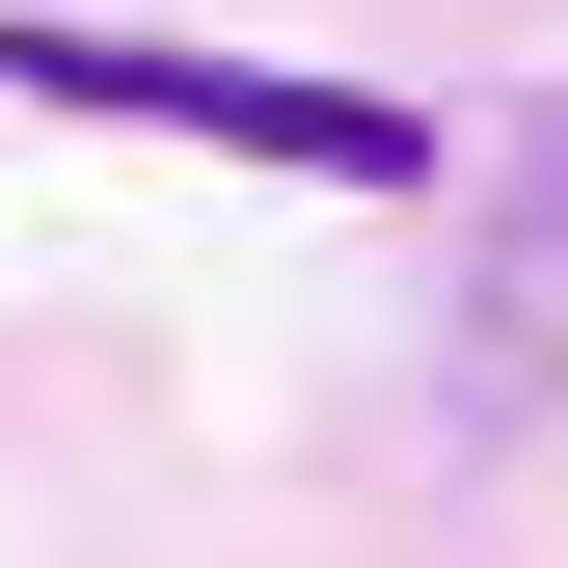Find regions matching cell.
Masks as SVG:
<instances>
[{
  "label": "cell",
  "mask_w": 568,
  "mask_h": 568,
  "mask_svg": "<svg viewBox=\"0 0 568 568\" xmlns=\"http://www.w3.org/2000/svg\"><path fill=\"white\" fill-rule=\"evenodd\" d=\"M0 82H28V109H135V135H217V163H271V190H434V109L271 82V54H163V28H82V0H28Z\"/></svg>",
  "instance_id": "6da1fadb"
},
{
  "label": "cell",
  "mask_w": 568,
  "mask_h": 568,
  "mask_svg": "<svg viewBox=\"0 0 568 568\" xmlns=\"http://www.w3.org/2000/svg\"><path fill=\"white\" fill-rule=\"evenodd\" d=\"M541 217H568V135H541Z\"/></svg>",
  "instance_id": "7a4b0ae2"
}]
</instances>
